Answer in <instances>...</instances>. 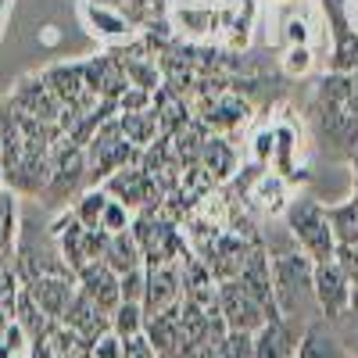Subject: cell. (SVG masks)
Returning a JSON list of instances; mask_svg holds the SVG:
<instances>
[{
  "label": "cell",
  "mask_w": 358,
  "mask_h": 358,
  "mask_svg": "<svg viewBox=\"0 0 358 358\" xmlns=\"http://www.w3.org/2000/svg\"><path fill=\"white\" fill-rule=\"evenodd\" d=\"M308 126L322 151L337 158L358 155V76L322 72L312 86Z\"/></svg>",
  "instance_id": "cell-1"
},
{
  "label": "cell",
  "mask_w": 358,
  "mask_h": 358,
  "mask_svg": "<svg viewBox=\"0 0 358 358\" xmlns=\"http://www.w3.org/2000/svg\"><path fill=\"white\" fill-rule=\"evenodd\" d=\"M268 251V262H273V297H276V312L283 319H294L308 326L319 315L315 305V262L294 244V236L283 233V241H262Z\"/></svg>",
  "instance_id": "cell-2"
},
{
  "label": "cell",
  "mask_w": 358,
  "mask_h": 358,
  "mask_svg": "<svg viewBox=\"0 0 358 358\" xmlns=\"http://www.w3.org/2000/svg\"><path fill=\"white\" fill-rule=\"evenodd\" d=\"M280 219H283L287 233L294 236V244L312 262L337 258V236H334V226H330V208L322 201H315L308 194H297V197H290L287 212Z\"/></svg>",
  "instance_id": "cell-3"
},
{
  "label": "cell",
  "mask_w": 358,
  "mask_h": 358,
  "mask_svg": "<svg viewBox=\"0 0 358 358\" xmlns=\"http://www.w3.org/2000/svg\"><path fill=\"white\" fill-rule=\"evenodd\" d=\"M90 190V165H86V147L72 143L69 136H62L50 147V183L43 190V204L50 208H69L76 204V197Z\"/></svg>",
  "instance_id": "cell-4"
},
{
  "label": "cell",
  "mask_w": 358,
  "mask_h": 358,
  "mask_svg": "<svg viewBox=\"0 0 358 358\" xmlns=\"http://www.w3.org/2000/svg\"><path fill=\"white\" fill-rule=\"evenodd\" d=\"M273 122V172L287 176L290 183H301L308 176V162H305V151H308V133H305V122L297 118V111H290L287 104L276 108V118H268Z\"/></svg>",
  "instance_id": "cell-5"
},
{
  "label": "cell",
  "mask_w": 358,
  "mask_h": 358,
  "mask_svg": "<svg viewBox=\"0 0 358 358\" xmlns=\"http://www.w3.org/2000/svg\"><path fill=\"white\" fill-rule=\"evenodd\" d=\"M40 76H43V83L54 90V97L62 101V108H69V111L90 115V111L101 104V97L86 86L79 62H54V65L40 69Z\"/></svg>",
  "instance_id": "cell-6"
},
{
  "label": "cell",
  "mask_w": 358,
  "mask_h": 358,
  "mask_svg": "<svg viewBox=\"0 0 358 358\" xmlns=\"http://www.w3.org/2000/svg\"><path fill=\"white\" fill-rule=\"evenodd\" d=\"M219 315L226 319L229 330H241V334H258L268 322V312L255 301L251 290L236 276L219 283Z\"/></svg>",
  "instance_id": "cell-7"
},
{
  "label": "cell",
  "mask_w": 358,
  "mask_h": 358,
  "mask_svg": "<svg viewBox=\"0 0 358 358\" xmlns=\"http://www.w3.org/2000/svg\"><path fill=\"white\" fill-rule=\"evenodd\" d=\"M315 305L326 322H337L351 312V280L337 258L315 262Z\"/></svg>",
  "instance_id": "cell-8"
},
{
  "label": "cell",
  "mask_w": 358,
  "mask_h": 358,
  "mask_svg": "<svg viewBox=\"0 0 358 358\" xmlns=\"http://www.w3.org/2000/svg\"><path fill=\"white\" fill-rule=\"evenodd\" d=\"M54 241H57V251H62V258L79 273V268H86L90 262H104V251H108L111 233L101 229V226H83L79 219H72L69 229H62Z\"/></svg>",
  "instance_id": "cell-9"
},
{
  "label": "cell",
  "mask_w": 358,
  "mask_h": 358,
  "mask_svg": "<svg viewBox=\"0 0 358 358\" xmlns=\"http://www.w3.org/2000/svg\"><path fill=\"white\" fill-rule=\"evenodd\" d=\"M115 201H122L126 208H133V212H140V208L147 204H158L162 201V190H158V179L147 172L140 162L136 165H126V169H118L115 176H108L104 183H101Z\"/></svg>",
  "instance_id": "cell-10"
},
{
  "label": "cell",
  "mask_w": 358,
  "mask_h": 358,
  "mask_svg": "<svg viewBox=\"0 0 358 358\" xmlns=\"http://www.w3.org/2000/svg\"><path fill=\"white\" fill-rule=\"evenodd\" d=\"M290 187H294V183H290L287 176H280V172H273V169H262L241 201L251 208L262 222H265V219H280V215L287 212L290 197H294Z\"/></svg>",
  "instance_id": "cell-11"
},
{
  "label": "cell",
  "mask_w": 358,
  "mask_h": 358,
  "mask_svg": "<svg viewBox=\"0 0 358 358\" xmlns=\"http://www.w3.org/2000/svg\"><path fill=\"white\" fill-rule=\"evenodd\" d=\"M83 69V79L86 86L94 90V94L101 101H118L129 90V76L122 69V62H118L115 50H104V54H94V57H83L79 62Z\"/></svg>",
  "instance_id": "cell-12"
},
{
  "label": "cell",
  "mask_w": 358,
  "mask_h": 358,
  "mask_svg": "<svg viewBox=\"0 0 358 358\" xmlns=\"http://www.w3.org/2000/svg\"><path fill=\"white\" fill-rule=\"evenodd\" d=\"M79 18L90 29V36H97L108 47H122V43H129L136 36V25L126 15H118L115 8L97 4V0H83V4H79Z\"/></svg>",
  "instance_id": "cell-13"
},
{
  "label": "cell",
  "mask_w": 358,
  "mask_h": 358,
  "mask_svg": "<svg viewBox=\"0 0 358 358\" xmlns=\"http://www.w3.org/2000/svg\"><path fill=\"white\" fill-rule=\"evenodd\" d=\"M183 301V262L151 265L147 268V290H143V312L155 315Z\"/></svg>",
  "instance_id": "cell-14"
},
{
  "label": "cell",
  "mask_w": 358,
  "mask_h": 358,
  "mask_svg": "<svg viewBox=\"0 0 358 358\" xmlns=\"http://www.w3.org/2000/svg\"><path fill=\"white\" fill-rule=\"evenodd\" d=\"M197 165L208 172V179H212L215 187H226L244 162H241V151H236L233 136H226V133H208L204 143H201V151H197Z\"/></svg>",
  "instance_id": "cell-15"
},
{
  "label": "cell",
  "mask_w": 358,
  "mask_h": 358,
  "mask_svg": "<svg viewBox=\"0 0 358 358\" xmlns=\"http://www.w3.org/2000/svg\"><path fill=\"white\" fill-rule=\"evenodd\" d=\"M8 97L15 101V108H22L25 115L43 118V122H57V118H62V111H65V108H62V101L54 97V90L43 83V76H40V72L22 76Z\"/></svg>",
  "instance_id": "cell-16"
},
{
  "label": "cell",
  "mask_w": 358,
  "mask_h": 358,
  "mask_svg": "<svg viewBox=\"0 0 358 358\" xmlns=\"http://www.w3.org/2000/svg\"><path fill=\"white\" fill-rule=\"evenodd\" d=\"M236 280L251 290V297L268 312V319L280 315L276 312V297H273V262H268V251H265L262 241L251 244V251L244 258V268H241V276H236Z\"/></svg>",
  "instance_id": "cell-17"
},
{
  "label": "cell",
  "mask_w": 358,
  "mask_h": 358,
  "mask_svg": "<svg viewBox=\"0 0 358 358\" xmlns=\"http://www.w3.org/2000/svg\"><path fill=\"white\" fill-rule=\"evenodd\" d=\"M76 290L86 294L94 305H101L108 315L122 305V290H118V273L108 262H90L86 268L76 273Z\"/></svg>",
  "instance_id": "cell-18"
},
{
  "label": "cell",
  "mask_w": 358,
  "mask_h": 358,
  "mask_svg": "<svg viewBox=\"0 0 358 358\" xmlns=\"http://www.w3.org/2000/svg\"><path fill=\"white\" fill-rule=\"evenodd\" d=\"M305 326L294 319H268L255 334V358H297V344H301Z\"/></svg>",
  "instance_id": "cell-19"
},
{
  "label": "cell",
  "mask_w": 358,
  "mask_h": 358,
  "mask_svg": "<svg viewBox=\"0 0 358 358\" xmlns=\"http://www.w3.org/2000/svg\"><path fill=\"white\" fill-rule=\"evenodd\" d=\"M62 322L69 326V330H76L83 341H90V344H97L104 334H111V315H108L101 305L90 301L86 294H79V290H76V297H72V305L65 308Z\"/></svg>",
  "instance_id": "cell-20"
},
{
  "label": "cell",
  "mask_w": 358,
  "mask_h": 358,
  "mask_svg": "<svg viewBox=\"0 0 358 358\" xmlns=\"http://www.w3.org/2000/svg\"><path fill=\"white\" fill-rule=\"evenodd\" d=\"M183 305V301H179ZM179 305L147 315L143 322V337L151 341L158 358H179V341H183V322H179Z\"/></svg>",
  "instance_id": "cell-21"
},
{
  "label": "cell",
  "mask_w": 358,
  "mask_h": 358,
  "mask_svg": "<svg viewBox=\"0 0 358 358\" xmlns=\"http://www.w3.org/2000/svg\"><path fill=\"white\" fill-rule=\"evenodd\" d=\"M25 290L33 294V301L43 308V315H50L54 322H62L65 308L72 305V297H76V280H69V276H40L33 283H25Z\"/></svg>",
  "instance_id": "cell-22"
},
{
  "label": "cell",
  "mask_w": 358,
  "mask_h": 358,
  "mask_svg": "<svg viewBox=\"0 0 358 358\" xmlns=\"http://www.w3.org/2000/svg\"><path fill=\"white\" fill-rule=\"evenodd\" d=\"M4 312H11V319L25 330V337H29V344L33 341H43V337H50L54 334V319L50 315H43V308L33 301V294H29L25 287H18V294L11 297V301L4 305Z\"/></svg>",
  "instance_id": "cell-23"
},
{
  "label": "cell",
  "mask_w": 358,
  "mask_h": 358,
  "mask_svg": "<svg viewBox=\"0 0 358 358\" xmlns=\"http://www.w3.org/2000/svg\"><path fill=\"white\" fill-rule=\"evenodd\" d=\"M297 358H351V355L341 344L334 322L312 319L305 326V334H301V344H297Z\"/></svg>",
  "instance_id": "cell-24"
},
{
  "label": "cell",
  "mask_w": 358,
  "mask_h": 358,
  "mask_svg": "<svg viewBox=\"0 0 358 358\" xmlns=\"http://www.w3.org/2000/svg\"><path fill=\"white\" fill-rule=\"evenodd\" d=\"M104 262L115 268L118 276H122V273H133V268H143V248H140V241H136L129 229L111 233L108 251H104Z\"/></svg>",
  "instance_id": "cell-25"
},
{
  "label": "cell",
  "mask_w": 358,
  "mask_h": 358,
  "mask_svg": "<svg viewBox=\"0 0 358 358\" xmlns=\"http://www.w3.org/2000/svg\"><path fill=\"white\" fill-rule=\"evenodd\" d=\"M118 122H122V133H126V140L136 147V151H147V147L162 136V122H158L155 108L133 111V115H118Z\"/></svg>",
  "instance_id": "cell-26"
},
{
  "label": "cell",
  "mask_w": 358,
  "mask_h": 358,
  "mask_svg": "<svg viewBox=\"0 0 358 358\" xmlns=\"http://www.w3.org/2000/svg\"><path fill=\"white\" fill-rule=\"evenodd\" d=\"M330 226H334V236H337V248L358 244V197L355 194L348 201L330 204Z\"/></svg>",
  "instance_id": "cell-27"
},
{
  "label": "cell",
  "mask_w": 358,
  "mask_h": 358,
  "mask_svg": "<svg viewBox=\"0 0 358 358\" xmlns=\"http://www.w3.org/2000/svg\"><path fill=\"white\" fill-rule=\"evenodd\" d=\"M315 65H319V50L315 47H283V57H280L283 76L305 79V76L315 72Z\"/></svg>",
  "instance_id": "cell-28"
},
{
  "label": "cell",
  "mask_w": 358,
  "mask_h": 358,
  "mask_svg": "<svg viewBox=\"0 0 358 358\" xmlns=\"http://www.w3.org/2000/svg\"><path fill=\"white\" fill-rule=\"evenodd\" d=\"M143 322H147V312H143V305H133V301H122L115 312H111V334H118V337H136V334H143Z\"/></svg>",
  "instance_id": "cell-29"
},
{
  "label": "cell",
  "mask_w": 358,
  "mask_h": 358,
  "mask_svg": "<svg viewBox=\"0 0 358 358\" xmlns=\"http://www.w3.org/2000/svg\"><path fill=\"white\" fill-rule=\"evenodd\" d=\"M108 190L104 187H90V190H83L79 197H76V219L83 222V226H101V212H104V204H108Z\"/></svg>",
  "instance_id": "cell-30"
},
{
  "label": "cell",
  "mask_w": 358,
  "mask_h": 358,
  "mask_svg": "<svg viewBox=\"0 0 358 358\" xmlns=\"http://www.w3.org/2000/svg\"><path fill=\"white\" fill-rule=\"evenodd\" d=\"M273 147H276V140H273V122H268V118H258V126H251V147H248L251 162L273 165Z\"/></svg>",
  "instance_id": "cell-31"
},
{
  "label": "cell",
  "mask_w": 358,
  "mask_h": 358,
  "mask_svg": "<svg viewBox=\"0 0 358 358\" xmlns=\"http://www.w3.org/2000/svg\"><path fill=\"white\" fill-rule=\"evenodd\" d=\"M129 226H133V208H126L122 201L108 197L104 212H101V229H108V233H122V229H129Z\"/></svg>",
  "instance_id": "cell-32"
},
{
  "label": "cell",
  "mask_w": 358,
  "mask_h": 358,
  "mask_svg": "<svg viewBox=\"0 0 358 358\" xmlns=\"http://www.w3.org/2000/svg\"><path fill=\"white\" fill-rule=\"evenodd\" d=\"M215 358H255V334H241V330H229Z\"/></svg>",
  "instance_id": "cell-33"
},
{
  "label": "cell",
  "mask_w": 358,
  "mask_h": 358,
  "mask_svg": "<svg viewBox=\"0 0 358 358\" xmlns=\"http://www.w3.org/2000/svg\"><path fill=\"white\" fill-rule=\"evenodd\" d=\"M118 290H122V301L143 305V290H147V265H143V268H133V273H122V276H118Z\"/></svg>",
  "instance_id": "cell-34"
},
{
  "label": "cell",
  "mask_w": 358,
  "mask_h": 358,
  "mask_svg": "<svg viewBox=\"0 0 358 358\" xmlns=\"http://www.w3.org/2000/svg\"><path fill=\"white\" fill-rule=\"evenodd\" d=\"M155 104V94H147L140 86H129L122 97H118V115H133V111H147Z\"/></svg>",
  "instance_id": "cell-35"
},
{
  "label": "cell",
  "mask_w": 358,
  "mask_h": 358,
  "mask_svg": "<svg viewBox=\"0 0 358 358\" xmlns=\"http://www.w3.org/2000/svg\"><path fill=\"white\" fill-rule=\"evenodd\" d=\"M334 330H337L341 344L348 348V355H351V358H358V315H355V312H348L344 319H337V322H334Z\"/></svg>",
  "instance_id": "cell-36"
},
{
  "label": "cell",
  "mask_w": 358,
  "mask_h": 358,
  "mask_svg": "<svg viewBox=\"0 0 358 358\" xmlns=\"http://www.w3.org/2000/svg\"><path fill=\"white\" fill-rule=\"evenodd\" d=\"M122 358H158V351L151 348V341H147L143 334H136V337L122 341Z\"/></svg>",
  "instance_id": "cell-37"
},
{
  "label": "cell",
  "mask_w": 358,
  "mask_h": 358,
  "mask_svg": "<svg viewBox=\"0 0 358 358\" xmlns=\"http://www.w3.org/2000/svg\"><path fill=\"white\" fill-rule=\"evenodd\" d=\"M90 358H122V337H118V334H104L94 348H90Z\"/></svg>",
  "instance_id": "cell-38"
},
{
  "label": "cell",
  "mask_w": 358,
  "mask_h": 358,
  "mask_svg": "<svg viewBox=\"0 0 358 358\" xmlns=\"http://www.w3.org/2000/svg\"><path fill=\"white\" fill-rule=\"evenodd\" d=\"M351 312L358 315V287H351Z\"/></svg>",
  "instance_id": "cell-39"
},
{
  "label": "cell",
  "mask_w": 358,
  "mask_h": 358,
  "mask_svg": "<svg viewBox=\"0 0 358 358\" xmlns=\"http://www.w3.org/2000/svg\"><path fill=\"white\" fill-rule=\"evenodd\" d=\"M0 190H4V176H0Z\"/></svg>",
  "instance_id": "cell-40"
},
{
  "label": "cell",
  "mask_w": 358,
  "mask_h": 358,
  "mask_svg": "<svg viewBox=\"0 0 358 358\" xmlns=\"http://www.w3.org/2000/svg\"><path fill=\"white\" fill-rule=\"evenodd\" d=\"M0 308H4V294H0Z\"/></svg>",
  "instance_id": "cell-41"
}]
</instances>
